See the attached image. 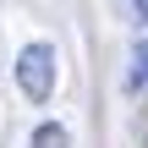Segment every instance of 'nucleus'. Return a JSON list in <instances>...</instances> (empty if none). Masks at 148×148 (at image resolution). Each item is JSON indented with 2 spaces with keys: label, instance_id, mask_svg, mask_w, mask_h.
Instances as JSON below:
<instances>
[{
  "label": "nucleus",
  "instance_id": "obj_1",
  "mask_svg": "<svg viewBox=\"0 0 148 148\" xmlns=\"http://www.w3.org/2000/svg\"><path fill=\"white\" fill-rule=\"evenodd\" d=\"M16 88H22V99H33V104H44V99L55 93V49H49V44H27V49L16 55Z\"/></svg>",
  "mask_w": 148,
  "mask_h": 148
},
{
  "label": "nucleus",
  "instance_id": "obj_2",
  "mask_svg": "<svg viewBox=\"0 0 148 148\" xmlns=\"http://www.w3.org/2000/svg\"><path fill=\"white\" fill-rule=\"evenodd\" d=\"M27 148H71V137H66L60 121H44V126L33 132V143H27Z\"/></svg>",
  "mask_w": 148,
  "mask_h": 148
},
{
  "label": "nucleus",
  "instance_id": "obj_3",
  "mask_svg": "<svg viewBox=\"0 0 148 148\" xmlns=\"http://www.w3.org/2000/svg\"><path fill=\"white\" fill-rule=\"evenodd\" d=\"M132 5H137V11H143V22H148V0H132Z\"/></svg>",
  "mask_w": 148,
  "mask_h": 148
}]
</instances>
